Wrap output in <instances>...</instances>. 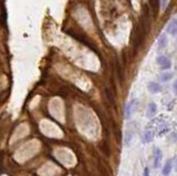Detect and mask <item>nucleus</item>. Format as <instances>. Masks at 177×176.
I'll return each mask as SVG.
<instances>
[{
  "mask_svg": "<svg viewBox=\"0 0 177 176\" xmlns=\"http://www.w3.org/2000/svg\"><path fill=\"white\" fill-rule=\"evenodd\" d=\"M136 105H137V100H136V99L131 100V101L128 102V103H127L126 105H125V109H124V118H126V120H128V118H131V115H132L133 113L135 112Z\"/></svg>",
  "mask_w": 177,
  "mask_h": 176,
  "instance_id": "1",
  "label": "nucleus"
},
{
  "mask_svg": "<svg viewBox=\"0 0 177 176\" xmlns=\"http://www.w3.org/2000/svg\"><path fill=\"white\" fill-rule=\"evenodd\" d=\"M157 63L162 70H168L171 68V60L166 55H159L157 58Z\"/></svg>",
  "mask_w": 177,
  "mask_h": 176,
  "instance_id": "2",
  "label": "nucleus"
},
{
  "mask_svg": "<svg viewBox=\"0 0 177 176\" xmlns=\"http://www.w3.org/2000/svg\"><path fill=\"white\" fill-rule=\"evenodd\" d=\"M162 157H163V154H162V151L158 147H155L154 149V153H153V158H154V167L158 168L160 165V162H162Z\"/></svg>",
  "mask_w": 177,
  "mask_h": 176,
  "instance_id": "3",
  "label": "nucleus"
},
{
  "mask_svg": "<svg viewBox=\"0 0 177 176\" xmlns=\"http://www.w3.org/2000/svg\"><path fill=\"white\" fill-rule=\"evenodd\" d=\"M156 113H157V105H156V103H154V102L148 103V105H147V111H146L147 118H154V116L156 115Z\"/></svg>",
  "mask_w": 177,
  "mask_h": 176,
  "instance_id": "4",
  "label": "nucleus"
},
{
  "mask_svg": "<svg viewBox=\"0 0 177 176\" xmlns=\"http://www.w3.org/2000/svg\"><path fill=\"white\" fill-rule=\"evenodd\" d=\"M154 138V132H153V130H145L143 133V135H142V142H143L144 144H147L149 143Z\"/></svg>",
  "mask_w": 177,
  "mask_h": 176,
  "instance_id": "5",
  "label": "nucleus"
},
{
  "mask_svg": "<svg viewBox=\"0 0 177 176\" xmlns=\"http://www.w3.org/2000/svg\"><path fill=\"white\" fill-rule=\"evenodd\" d=\"M147 89H148V91L151 92V93L153 94H156V93H159L160 91H162V86H160L158 82H149L148 86H147Z\"/></svg>",
  "mask_w": 177,
  "mask_h": 176,
  "instance_id": "6",
  "label": "nucleus"
},
{
  "mask_svg": "<svg viewBox=\"0 0 177 176\" xmlns=\"http://www.w3.org/2000/svg\"><path fill=\"white\" fill-rule=\"evenodd\" d=\"M171 167H173L171 161H167V162L165 163V165H164L163 170H162V174H163L164 176H168L171 172Z\"/></svg>",
  "mask_w": 177,
  "mask_h": 176,
  "instance_id": "7",
  "label": "nucleus"
},
{
  "mask_svg": "<svg viewBox=\"0 0 177 176\" xmlns=\"http://www.w3.org/2000/svg\"><path fill=\"white\" fill-rule=\"evenodd\" d=\"M173 73L171 72H168V71H166V72H162L159 75V79L162 82H167V81H169L173 78Z\"/></svg>",
  "mask_w": 177,
  "mask_h": 176,
  "instance_id": "8",
  "label": "nucleus"
},
{
  "mask_svg": "<svg viewBox=\"0 0 177 176\" xmlns=\"http://www.w3.org/2000/svg\"><path fill=\"white\" fill-rule=\"evenodd\" d=\"M132 138H133V133L127 131L125 133V136H124V145L125 146H130L131 145V142H132Z\"/></svg>",
  "mask_w": 177,
  "mask_h": 176,
  "instance_id": "9",
  "label": "nucleus"
},
{
  "mask_svg": "<svg viewBox=\"0 0 177 176\" xmlns=\"http://www.w3.org/2000/svg\"><path fill=\"white\" fill-rule=\"evenodd\" d=\"M167 31L171 33V36H176V20H173L171 25H168Z\"/></svg>",
  "mask_w": 177,
  "mask_h": 176,
  "instance_id": "10",
  "label": "nucleus"
},
{
  "mask_svg": "<svg viewBox=\"0 0 177 176\" xmlns=\"http://www.w3.org/2000/svg\"><path fill=\"white\" fill-rule=\"evenodd\" d=\"M166 43H167V39H166L165 34L159 36V38H158V49H163V48H165Z\"/></svg>",
  "mask_w": 177,
  "mask_h": 176,
  "instance_id": "11",
  "label": "nucleus"
},
{
  "mask_svg": "<svg viewBox=\"0 0 177 176\" xmlns=\"http://www.w3.org/2000/svg\"><path fill=\"white\" fill-rule=\"evenodd\" d=\"M143 176H149V170H148V167H145V170H144Z\"/></svg>",
  "mask_w": 177,
  "mask_h": 176,
  "instance_id": "12",
  "label": "nucleus"
},
{
  "mask_svg": "<svg viewBox=\"0 0 177 176\" xmlns=\"http://www.w3.org/2000/svg\"><path fill=\"white\" fill-rule=\"evenodd\" d=\"M173 105H174V101L171 102V104L168 103V105H167V109H168V110H173Z\"/></svg>",
  "mask_w": 177,
  "mask_h": 176,
  "instance_id": "13",
  "label": "nucleus"
},
{
  "mask_svg": "<svg viewBox=\"0 0 177 176\" xmlns=\"http://www.w3.org/2000/svg\"><path fill=\"white\" fill-rule=\"evenodd\" d=\"M173 91H174V93H176V92H177V90H176V82L173 84Z\"/></svg>",
  "mask_w": 177,
  "mask_h": 176,
  "instance_id": "14",
  "label": "nucleus"
}]
</instances>
